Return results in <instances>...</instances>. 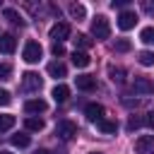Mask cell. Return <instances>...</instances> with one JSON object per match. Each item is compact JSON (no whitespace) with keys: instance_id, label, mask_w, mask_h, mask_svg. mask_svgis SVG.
<instances>
[{"instance_id":"1","label":"cell","mask_w":154,"mask_h":154,"mask_svg":"<svg viewBox=\"0 0 154 154\" xmlns=\"http://www.w3.org/2000/svg\"><path fill=\"white\" fill-rule=\"evenodd\" d=\"M91 36L96 41H103V38L111 36V24H108V19L103 14H96L94 17V22H91Z\"/></svg>"},{"instance_id":"2","label":"cell","mask_w":154,"mask_h":154,"mask_svg":"<svg viewBox=\"0 0 154 154\" xmlns=\"http://www.w3.org/2000/svg\"><path fill=\"white\" fill-rule=\"evenodd\" d=\"M41 55H43V48H41V43H38V41H26V43H24L22 58H24L29 65L38 63V60H41Z\"/></svg>"},{"instance_id":"3","label":"cell","mask_w":154,"mask_h":154,"mask_svg":"<svg viewBox=\"0 0 154 154\" xmlns=\"http://www.w3.org/2000/svg\"><path fill=\"white\" fill-rule=\"evenodd\" d=\"M55 135H58V140L67 142V140H72V137L77 135V125H75L72 120H60V123L55 125Z\"/></svg>"},{"instance_id":"4","label":"cell","mask_w":154,"mask_h":154,"mask_svg":"<svg viewBox=\"0 0 154 154\" xmlns=\"http://www.w3.org/2000/svg\"><path fill=\"white\" fill-rule=\"evenodd\" d=\"M41 84H43V79L38 77V72H24L22 75V89L24 91H38L41 89Z\"/></svg>"},{"instance_id":"5","label":"cell","mask_w":154,"mask_h":154,"mask_svg":"<svg viewBox=\"0 0 154 154\" xmlns=\"http://www.w3.org/2000/svg\"><path fill=\"white\" fill-rule=\"evenodd\" d=\"M67 36H70V24H67V22H58V24L51 26V38H53V43H63Z\"/></svg>"},{"instance_id":"6","label":"cell","mask_w":154,"mask_h":154,"mask_svg":"<svg viewBox=\"0 0 154 154\" xmlns=\"http://www.w3.org/2000/svg\"><path fill=\"white\" fill-rule=\"evenodd\" d=\"M135 152L137 154H154V135H142L135 140Z\"/></svg>"},{"instance_id":"7","label":"cell","mask_w":154,"mask_h":154,"mask_svg":"<svg viewBox=\"0 0 154 154\" xmlns=\"http://www.w3.org/2000/svg\"><path fill=\"white\" fill-rule=\"evenodd\" d=\"M135 24H137V14H135V12L123 10V12L118 14V29H120V31H130Z\"/></svg>"},{"instance_id":"8","label":"cell","mask_w":154,"mask_h":154,"mask_svg":"<svg viewBox=\"0 0 154 154\" xmlns=\"http://www.w3.org/2000/svg\"><path fill=\"white\" fill-rule=\"evenodd\" d=\"M48 111V103L43 99H29L24 101V113L26 116H36V113H46Z\"/></svg>"},{"instance_id":"9","label":"cell","mask_w":154,"mask_h":154,"mask_svg":"<svg viewBox=\"0 0 154 154\" xmlns=\"http://www.w3.org/2000/svg\"><path fill=\"white\" fill-rule=\"evenodd\" d=\"M132 91L135 94H154V79H149V77H135Z\"/></svg>"},{"instance_id":"10","label":"cell","mask_w":154,"mask_h":154,"mask_svg":"<svg viewBox=\"0 0 154 154\" xmlns=\"http://www.w3.org/2000/svg\"><path fill=\"white\" fill-rule=\"evenodd\" d=\"M75 84L82 91H94L96 89V77H91V75H77L75 77Z\"/></svg>"},{"instance_id":"11","label":"cell","mask_w":154,"mask_h":154,"mask_svg":"<svg viewBox=\"0 0 154 154\" xmlns=\"http://www.w3.org/2000/svg\"><path fill=\"white\" fill-rule=\"evenodd\" d=\"M84 116L91 123H99V120H103V106L101 103H87L84 106Z\"/></svg>"},{"instance_id":"12","label":"cell","mask_w":154,"mask_h":154,"mask_svg":"<svg viewBox=\"0 0 154 154\" xmlns=\"http://www.w3.org/2000/svg\"><path fill=\"white\" fill-rule=\"evenodd\" d=\"M14 48H17V38L12 34H2L0 36V53L10 55V53H14Z\"/></svg>"},{"instance_id":"13","label":"cell","mask_w":154,"mask_h":154,"mask_svg":"<svg viewBox=\"0 0 154 154\" xmlns=\"http://www.w3.org/2000/svg\"><path fill=\"white\" fill-rule=\"evenodd\" d=\"M46 72H48L51 77H55V79H63V77L67 75V67H65V65H63L60 60H53V63H48Z\"/></svg>"},{"instance_id":"14","label":"cell","mask_w":154,"mask_h":154,"mask_svg":"<svg viewBox=\"0 0 154 154\" xmlns=\"http://www.w3.org/2000/svg\"><path fill=\"white\" fill-rule=\"evenodd\" d=\"M51 96H53L58 103H63V101H67V96H70V87H65V84H55L53 91H51Z\"/></svg>"},{"instance_id":"15","label":"cell","mask_w":154,"mask_h":154,"mask_svg":"<svg viewBox=\"0 0 154 154\" xmlns=\"http://www.w3.org/2000/svg\"><path fill=\"white\" fill-rule=\"evenodd\" d=\"M24 128H26V132H38V130H43V118L29 116V118L24 120Z\"/></svg>"},{"instance_id":"16","label":"cell","mask_w":154,"mask_h":154,"mask_svg":"<svg viewBox=\"0 0 154 154\" xmlns=\"http://www.w3.org/2000/svg\"><path fill=\"white\" fill-rule=\"evenodd\" d=\"M67 12H70V17H72V19H77V22L87 17V10H84V5H79V2H70Z\"/></svg>"},{"instance_id":"17","label":"cell","mask_w":154,"mask_h":154,"mask_svg":"<svg viewBox=\"0 0 154 154\" xmlns=\"http://www.w3.org/2000/svg\"><path fill=\"white\" fill-rule=\"evenodd\" d=\"M72 41H75V51H87V48H89V46L94 43V41H91V38L87 36V34H77V36H75Z\"/></svg>"},{"instance_id":"18","label":"cell","mask_w":154,"mask_h":154,"mask_svg":"<svg viewBox=\"0 0 154 154\" xmlns=\"http://www.w3.org/2000/svg\"><path fill=\"white\" fill-rule=\"evenodd\" d=\"M72 63H75V67H87V65L91 63V58H89L84 51H75V53H72Z\"/></svg>"},{"instance_id":"19","label":"cell","mask_w":154,"mask_h":154,"mask_svg":"<svg viewBox=\"0 0 154 154\" xmlns=\"http://www.w3.org/2000/svg\"><path fill=\"white\" fill-rule=\"evenodd\" d=\"M108 77H111V82H116V84H123V82H125V70H123V67H116V65H111V67H108Z\"/></svg>"},{"instance_id":"20","label":"cell","mask_w":154,"mask_h":154,"mask_svg":"<svg viewBox=\"0 0 154 154\" xmlns=\"http://www.w3.org/2000/svg\"><path fill=\"white\" fill-rule=\"evenodd\" d=\"M14 123H17V118H14V116H10V113H0V132L12 130V128H14Z\"/></svg>"},{"instance_id":"21","label":"cell","mask_w":154,"mask_h":154,"mask_svg":"<svg viewBox=\"0 0 154 154\" xmlns=\"http://www.w3.org/2000/svg\"><path fill=\"white\" fill-rule=\"evenodd\" d=\"M96 128H99L101 132H106V135H113V132L118 130V123H116V120H106V118H103V120H99V123H96Z\"/></svg>"},{"instance_id":"22","label":"cell","mask_w":154,"mask_h":154,"mask_svg":"<svg viewBox=\"0 0 154 154\" xmlns=\"http://www.w3.org/2000/svg\"><path fill=\"white\" fill-rule=\"evenodd\" d=\"M2 14H5V19H10L12 24H19V26H24V19L19 17V12H17V10H12V7H5V10H2Z\"/></svg>"},{"instance_id":"23","label":"cell","mask_w":154,"mask_h":154,"mask_svg":"<svg viewBox=\"0 0 154 154\" xmlns=\"http://www.w3.org/2000/svg\"><path fill=\"white\" fill-rule=\"evenodd\" d=\"M10 142H12L14 147H29L31 137H29L26 132H17V135H12V137H10Z\"/></svg>"},{"instance_id":"24","label":"cell","mask_w":154,"mask_h":154,"mask_svg":"<svg viewBox=\"0 0 154 154\" xmlns=\"http://www.w3.org/2000/svg\"><path fill=\"white\" fill-rule=\"evenodd\" d=\"M137 60H140V65L152 67V65H154V53H152V51H140V53H137Z\"/></svg>"},{"instance_id":"25","label":"cell","mask_w":154,"mask_h":154,"mask_svg":"<svg viewBox=\"0 0 154 154\" xmlns=\"http://www.w3.org/2000/svg\"><path fill=\"white\" fill-rule=\"evenodd\" d=\"M140 41L147 43V46H154V26H144L140 31Z\"/></svg>"},{"instance_id":"26","label":"cell","mask_w":154,"mask_h":154,"mask_svg":"<svg viewBox=\"0 0 154 154\" xmlns=\"http://www.w3.org/2000/svg\"><path fill=\"white\" fill-rule=\"evenodd\" d=\"M132 48V43L128 41V38H118L116 43H113V51H118V53H128Z\"/></svg>"},{"instance_id":"27","label":"cell","mask_w":154,"mask_h":154,"mask_svg":"<svg viewBox=\"0 0 154 154\" xmlns=\"http://www.w3.org/2000/svg\"><path fill=\"white\" fill-rule=\"evenodd\" d=\"M140 125H144V123H142V118H137V116H130V120H128L125 130H128V132H135V130H137Z\"/></svg>"},{"instance_id":"28","label":"cell","mask_w":154,"mask_h":154,"mask_svg":"<svg viewBox=\"0 0 154 154\" xmlns=\"http://www.w3.org/2000/svg\"><path fill=\"white\" fill-rule=\"evenodd\" d=\"M10 75H12V65L10 63H0V82L10 79Z\"/></svg>"},{"instance_id":"29","label":"cell","mask_w":154,"mask_h":154,"mask_svg":"<svg viewBox=\"0 0 154 154\" xmlns=\"http://www.w3.org/2000/svg\"><path fill=\"white\" fill-rule=\"evenodd\" d=\"M12 103V94L7 89H0V106H10Z\"/></svg>"},{"instance_id":"30","label":"cell","mask_w":154,"mask_h":154,"mask_svg":"<svg viewBox=\"0 0 154 154\" xmlns=\"http://www.w3.org/2000/svg\"><path fill=\"white\" fill-rule=\"evenodd\" d=\"M142 123H144V125H147L149 130H154V111H149V113H147V116L142 118Z\"/></svg>"},{"instance_id":"31","label":"cell","mask_w":154,"mask_h":154,"mask_svg":"<svg viewBox=\"0 0 154 154\" xmlns=\"http://www.w3.org/2000/svg\"><path fill=\"white\" fill-rule=\"evenodd\" d=\"M51 53H53L55 58H60V55H65V48H63V43H53V48H51Z\"/></svg>"},{"instance_id":"32","label":"cell","mask_w":154,"mask_h":154,"mask_svg":"<svg viewBox=\"0 0 154 154\" xmlns=\"http://www.w3.org/2000/svg\"><path fill=\"white\" fill-rule=\"evenodd\" d=\"M140 7H142V10L147 12V14H154V5H152V2H142Z\"/></svg>"},{"instance_id":"33","label":"cell","mask_w":154,"mask_h":154,"mask_svg":"<svg viewBox=\"0 0 154 154\" xmlns=\"http://www.w3.org/2000/svg\"><path fill=\"white\" fill-rule=\"evenodd\" d=\"M111 5H113V7H125V5H128V0H113Z\"/></svg>"},{"instance_id":"34","label":"cell","mask_w":154,"mask_h":154,"mask_svg":"<svg viewBox=\"0 0 154 154\" xmlns=\"http://www.w3.org/2000/svg\"><path fill=\"white\" fill-rule=\"evenodd\" d=\"M34 154H53V152H51V149H36Z\"/></svg>"},{"instance_id":"35","label":"cell","mask_w":154,"mask_h":154,"mask_svg":"<svg viewBox=\"0 0 154 154\" xmlns=\"http://www.w3.org/2000/svg\"><path fill=\"white\" fill-rule=\"evenodd\" d=\"M0 154H12V152H0Z\"/></svg>"},{"instance_id":"36","label":"cell","mask_w":154,"mask_h":154,"mask_svg":"<svg viewBox=\"0 0 154 154\" xmlns=\"http://www.w3.org/2000/svg\"><path fill=\"white\" fill-rule=\"evenodd\" d=\"M91 154H101V152H91Z\"/></svg>"}]
</instances>
